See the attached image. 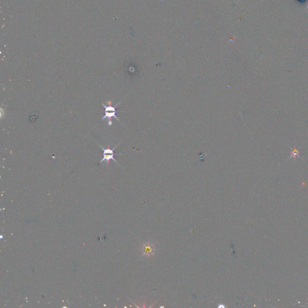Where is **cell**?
Segmentation results:
<instances>
[{
    "mask_svg": "<svg viewBox=\"0 0 308 308\" xmlns=\"http://www.w3.org/2000/svg\"><path fill=\"white\" fill-rule=\"evenodd\" d=\"M120 102H121V101L119 102L118 104H117L115 106H111V105L106 106L104 104H102V105L104 106V108H105V116L101 119V121H104V119H109V125H110V126H111V125H112V121H111V118L112 117H114V118L116 119L117 121L121 122V121L119 120V119L117 117L116 113L117 112L121 111H118V110H116V106L119 105Z\"/></svg>",
    "mask_w": 308,
    "mask_h": 308,
    "instance_id": "2",
    "label": "cell"
},
{
    "mask_svg": "<svg viewBox=\"0 0 308 308\" xmlns=\"http://www.w3.org/2000/svg\"><path fill=\"white\" fill-rule=\"evenodd\" d=\"M308 9V4H307V6H306V7L305 8V10H306V9Z\"/></svg>",
    "mask_w": 308,
    "mask_h": 308,
    "instance_id": "5",
    "label": "cell"
},
{
    "mask_svg": "<svg viewBox=\"0 0 308 308\" xmlns=\"http://www.w3.org/2000/svg\"><path fill=\"white\" fill-rule=\"evenodd\" d=\"M121 142L119 143V144H117V145L116 146V147H115L113 149H110V148H104L102 146H101V145H100L99 144H98L99 146L100 147V148H101L102 150H103V158L100 161L99 163L100 164V163L103 162L104 161L105 162H107V164H109V162L110 160H113V161L117 163V164H119V163L117 162V161L115 159V155H122V154H121V153H115L114 152V150L119 145V144H121Z\"/></svg>",
    "mask_w": 308,
    "mask_h": 308,
    "instance_id": "1",
    "label": "cell"
},
{
    "mask_svg": "<svg viewBox=\"0 0 308 308\" xmlns=\"http://www.w3.org/2000/svg\"><path fill=\"white\" fill-rule=\"evenodd\" d=\"M290 149L291 150V154L290 156L289 157V159H291V158H293L295 159L296 157L299 156V154L300 152L299 151V150H297L296 148H290Z\"/></svg>",
    "mask_w": 308,
    "mask_h": 308,
    "instance_id": "4",
    "label": "cell"
},
{
    "mask_svg": "<svg viewBox=\"0 0 308 308\" xmlns=\"http://www.w3.org/2000/svg\"><path fill=\"white\" fill-rule=\"evenodd\" d=\"M142 251H143V256H149L154 254V251H155V247L152 244H149V243H146V244L143 245Z\"/></svg>",
    "mask_w": 308,
    "mask_h": 308,
    "instance_id": "3",
    "label": "cell"
}]
</instances>
